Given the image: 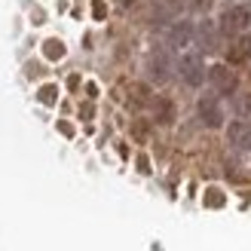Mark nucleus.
Here are the masks:
<instances>
[{
	"label": "nucleus",
	"instance_id": "2eb2a0df",
	"mask_svg": "<svg viewBox=\"0 0 251 251\" xmlns=\"http://www.w3.org/2000/svg\"><path fill=\"white\" fill-rule=\"evenodd\" d=\"M187 3H190L196 12H208L211 6H215V0H187Z\"/></svg>",
	"mask_w": 251,
	"mask_h": 251
},
{
	"label": "nucleus",
	"instance_id": "6e6552de",
	"mask_svg": "<svg viewBox=\"0 0 251 251\" xmlns=\"http://www.w3.org/2000/svg\"><path fill=\"white\" fill-rule=\"evenodd\" d=\"M147 71H150V77H153L156 83H166V80L172 77V61H169V55H162V52L150 55V61H147Z\"/></svg>",
	"mask_w": 251,
	"mask_h": 251
},
{
	"label": "nucleus",
	"instance_id": "4468645a",
	"mask_svg": "<svg viewBox=\"0 0 251 251\" xmlns=\"http://www.w3.org/2000/svg\"><path fill=\"white\" fill-rule=\"evenodd\" d=\"M224 202H227V199H224V193L218 190V187H211V190H205V205H208V208H221Z\"/></svg>",
	"mask_w": 251,
	"mask_h": 251
},
{
	"label": "nucleus",
	"instance_id": "20e7f679",
	"mask_svg": "<svg viewBox=\"0 0 251 251\" xmlns=\"http://www.w3.org/2000/svg\"><path fill=\"white\" fill-rule=\"evenodd\" d=\"M196 114H199V123H202L205 129H221V126H224V110H221L215 95H202V98H199Z\"/></svg>",
	"mask_w": 251,
	"mask_h": 251
},
{
	"label": "nucleus",
	"instance_id": "a211bd4d",
	"mask_svg": "<svg viewBox=\"0 0 251 251\" xmlns=\"http://www.w3.org/2000/svg\"><path fill=\"white\" fill-rule=\"evenodd\" d=\"M138 3V0H123V6H135Z\"/></svg>",
	"mask_w": 251,
	"mask_h": 251
},
{
	"label": "nucleus",
	"instance_id": "39448f33",
	"mask_svg": "<svg viewBox=\"0 0 251 251\" xmlns=\"http://www.w3.org/2000/svg\"><path fill=\"white\" fill-rule=\"evenodd\" d=\"M227 138H230L233 147L251 150V123H248V120H233L230 129H227Z\"/></svg>",
	"mask_w": 251,
	"mask_h": 251
},
{
	"label": "nucleus",
	"instance_id": "0eeeda50",
	"mask_svg": "<svg viewBox=\"0 0 251 251\" xmlns=\"http://www.w3.org/2000/svg\"><path fill=\"white\" fill-rule=\"evenodd\" d=\"M248 58H251V37L248 34L233 37V43L227 49V61H230V65H245Z\"/></svg>",
	"mask_w": 251,
	"mask_h": 251
},
{
	"label": "nucleus",
	"instance_id": "f03ea898",
	"mask_svg": "<svg viewBox=\"0 0 251 251\" xmlns=\"http://www.w3.org/2000/svg\"><path fill=\"white\" fill-rule=\"evenodd\" d=\"M248 25H251V9L248 6H230L227 12L221 16V34H227V37H239L248 31Z\"/></svg>",
	"mask_w": 251,
	"mask_h": 251
},
{
	"label": "nucleus",
	"instance_id": "f3484780",
	"mask_svg": "<svg viewBox=\"0 0 251 251\" xmlns=\"http://www.w3.org/2000/svg\"><path fill=\"white\" fill-rule=\"evenodd\" d=\"M138 169H141V172H150V166H147V156H138Z\"/></svg>",
	"mask_w": 251,
	"mask_h": 251
},
{
	"label": "nucleus",
	"instance_id": "1a4fd4ad",
	"mask_svg": "<svg viewBox=\"0 0 251 251\" xmlns=\"http://www.w3.org/2000/svg\"><path fill=\"white\" fill-rule=\"evenodd\" d=\"M150 107H153V120L159 126H172L175 123V104L169 101V98H153Z\"/></svg>",
	"mask_w": 251,
	"mask_h": 251
},
{
	"label": "nucleus",
	"instance_id": "f257e3e1",
	"mask_svg": "<svg viewBox=\"0 0 251 251\" xmlns=\"http://www.w3.org/2000/svg\"><path fill=\"white\" fill-rule=\"evenodd\" d=\"M175 71H178V77L190 86V89H196V86H202L208 80V71H205V65H202L199 55H181L178 65H175Z\"/></svg>",
	"mask_w": 251,
	"mask_h": 251
},
{
	"label": "nucleus",
	"instance_id": "dca6fc26",
	"mask_svg": "<svg viewBox=\"0 0 251 251\" xmlns=\"http://www.w3.org/2000/svg\"><path fill=\"white\" fill-rule=\"evenodd\" d=\"M92 16H95V19H104V16H107V9H104V3H101V0H95V6H92Z\"/></svg>",
	"mask_w": 251,
	"mask_h": 251
},
{
	"label": "nucleus",
	"instance_id": "7ed1b4c3",
	"mask_svg": "<svg viewBox=\"0 0 251 251\" xmlns=\"http://www.w3.org/2000/svg\"><path fill=\"white\" fill-rule=\"evenodd\" d=\"M208 83L215 86L218 95H236V86H239V77L230 65H211L208 68Z\"/></svg>",
	"mask_w": 251,
	"mask_h": 251
},
{
	"label": "nucleus",
	"instance_id": "f8f14e48",
	"mask_svg": "<svg viewBox=\"0 0 251 251\" xmlns=\"http://www.w3.org/2000/svg\"><path fill=\"white\" fill-rule=\"evenodd\" d=\"M43 55H46L49 61L65 58V43H61V40H46V43H43Z\"/></svg>",
	"mask_w": 251,
	"mask_h": 251
},
{
	"label": "nucleus",
	"instance_id": "9d476101",
	"mask_svg": "<svg viewBox=\"0 0 251 251\" xmlns=\"http://www.w3.org/2000/svg\"><path fill=\"white\" fill-rule=\"evenodd\" d=\"M153 9L159 12V19H178L187 9V0H153Z\"/></svg>",
	"mask_w": 251,
	"mask_h": 251
},
{
	"label": "nucleus",
	"instance_id": "423d86ee",
	"mask_svg": "<svg viewBox=\"0 0 251 251\" xmlns=\"http://www.w3.org/2000/svg\"><path fill=\"white\" fill-rule=\"evenodd\" d=\"M193 37H196V28L190 22H175L172 31H169V46L172 49H184V46L193 43Z\"/></svg>",
	"mask_w": 251,
	"mask_h": 251
},
{
	"label": "nucleus",
	"instance_id": "ddd939ff",
	"mask_svg": "<svg viewBox=\"0 0 251 251\" xmlns=\"http://www.w3.org/2000/svg\"><path fill=\"white\" fill-rule=\"evenodd\" d=\"M37 98H40V104H55V101H58V86H55V83H46V86H40V92H37Z\"/></svg>",
	"mask_w": 251,
	"mask_h": 251
},
{
	"label": "nucleus",
	"instance_id": "6ab92c4d",
	"mask_svg": "<svg viewBox=\"0 0 251 251\" xmlns=\"http://www.w3.org/2000/svg\"><path fill=\"white\" fill-rule=\"evenodd\" d=\"M245 107H248V114H251V95H248V101H245Z\"/></svg>",
	"mask_w": 251,
	"mask_h": 251
},
{
	"label": "nucleus",
	"instance_id": "9b49d317",
	"mask_svg": "<svg viewBox=\"0 0 251 251\" xmlns=\"http://www.w3.org/2000/svg\"><path fill=\"white\" fill-rule=\"evenodd\" d=\"M196 40H199V46H202L205 49V52H208V49H215V28H211V25L208 22H202V25H199V28H196Z\"/></svg>",
	"mask_w": 251,
	"mask_h": 251
}]
</instances>
